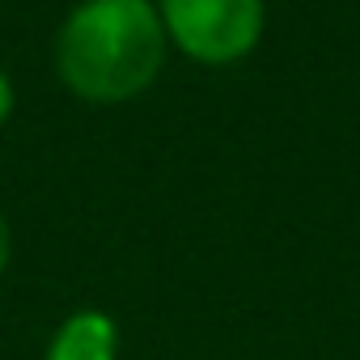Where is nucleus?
<instances>
[{"instance_id": "7ed1b4c3", "label": "nucleus", "mask_w": 360, "mask_h": 360, "mask_svg": "<svg viewBox=\"0 0 360 360\" xmlns=\"http://www.w3.org/2000/svg\"><path fill=\"white\" fill-rule=\"evenodd\" d=\"M43 360H119V322L106 309H72L56 322Z\"/></svg>"}, {"instance_id": "f03ea898", "label": "nucleus", "mask_w": 360, "mask_h": 360, "mask_svg": "<svg viewBox=\"0 0 360 360\" xmlns=\"http://www.w3.org/2000/svg\"><path fill=\"white\" fill-rule=\"evenodd\" d=\"M169 51L200 68L250 60L267 34V0H153Z\"/></svg>"}, {"instance_id": "f257e3e1", "label": "nucleus", "mask_w": 360, "mask_h": 360, "mask_svg": "<svg viewBox=\"0 0 360 360\" xmlns=\"http://www.w3.org/2000/svg\"><path fill=\"white\" fill-rule=\"evenodd\" d=\"M169 60V39L153 0H77L56 30V81L89 106L144 98Z\"/></svg>"}, {"instance_id": "39448f33", "label": "nucleus", "mask_w": 360, "mask_h": 360, "mask_svg": "<svg viewBox=\"0 0 360 360\" xmlns=\"http://www.w3.org/2000/svg\"><path fill=\"white\" fill-rule=\"evenodd\" d=\"M9 263H13V229H9L5 208H0V276L9 271Z\"/></svg>"}, {"instance_id": "20e7f679", "label": "nucleus", "mask_w": 360, "mask_h": 360, "mask_svg": "<svg viewBox=\"0 0 360 360\" xmlns=\"http://www.w3.org/2000/svg\"><path fill=\"white\" fill-rule=\"evenodd\" d=\"M13 110H18V85H13V77H9L5 68H0V131L9 127Z\"/></svg>"}]
</instances>
